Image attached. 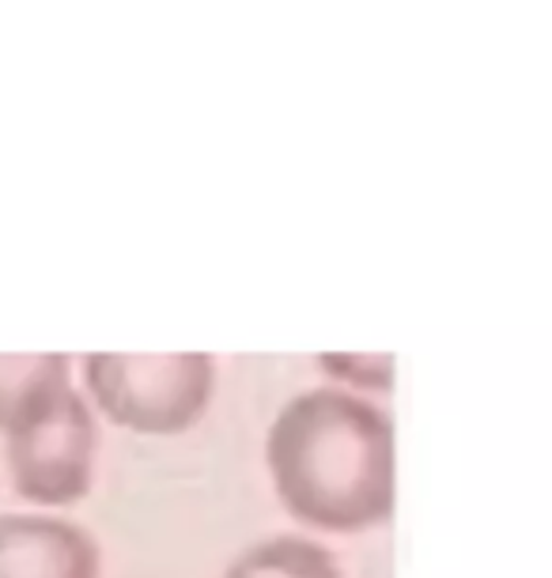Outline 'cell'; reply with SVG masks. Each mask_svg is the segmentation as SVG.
Returning a JSON list of instances; mask_svg holds the SVG:
<instances>
[{
  "mask_svg": "<svg viewBox=\"0 0 552 578\" xmlns=\"http://www.w3.org/2000/svg\"><path fill=\"white\" fill-rule=\"evenodd\" d=\"M273 488L292 518L329 533H359L394 515V423L337 385L292 398L265 439Z\"/></svg>",
  "mask_w": 552,
  "mask_h": 578,
  "instance_id": "6da1fadb",
  "label": "cell"
},
{
  "mask_svg": "<svg viewBox=\"0 0 552 578\" xmlns=\"http://www.w3.org/2000/svg\"><path fill=\"white\" fill-rule=\"evenodd\" d=\"M83 379L102 417L140 435H178L205 417L216 363L205 352H95L83 360Z\"/></svg>",
  "mask_w": 552,
  "mask_h": 578,
  "instance_id": "7a4b0ae2",
  "label": "cell"
},
{
  "mask_svg": "<svg viewBox=\"0 0 552 578\" xmlns=\"http://www.w3.org/2000/svg\"><path fill=\"white\" fill-rule=\"evenodd\" d=\"M99 428L80 393L65 390L12 431H4V461L23 499L65 507L88 496L95 473Z\"/></svg>",
  "mask_w": 552,
  "mask_h": 578,
  "instance_id": "3957f363",
  "label": "cell"
},
{
  "mask_svg": "<svg viewBox=\"0 0 552 578\" xmlns=\"http://www.w3.org/2000/svg\"><path fill=\"white\" fill-rule=\"evenodd\" d=\"M0 578H102V552L69 518L0 515Z\"/></svg>",
  "mask_w": 552,
  "mask_h": 578,
  "instance_id": "277c9868",
  "label": "cell"
},
{
  "mask_svg": "<svg viewBox=\"0 0 552 578\" xmlns=\"http://www.w3.org/2000/svg\"><path fill=\"white\" fill-rule=\"evenodd\" d=\"M69 360L57 352L42 355H0V435L12 431L57 393L69 390Z\"/></svg>",
  "mask_w": 552,
  "mask_h": 578,
  "instance_id": "5b68a950",
  "label": "cell"
},
{
  "mask_svg": "<svg viewBox=\"0 0 552 578\" xmlns=\"http://www.w3.org/2000/svg\"><path fill=\"white\" fill-rule=\"evenodd\" d=\"M224 578H341V567L318 541L269 537L246 548Z\"/></svg>",
  "mask_w": 552,
  "mask_h": 578,
  "instance_id": "8992f818",
  "label": "cell"
},
{
  "mask_svg": "<svg viewBox=\"0 0 552 578\" xmlns=\"http://www.w3.org/2000/svg\"><path fill=\"white\" fill-rule=\"evenodd\" d=\"M322 371L337 382L359 385V390H390L394 382V360L390 355H322Z\"/></svg>",
  "mask_w": 552,
  "mask_h": 578,
  "instance_id": "52a82bcc",
  "label": "cell"
}]
</instances>
